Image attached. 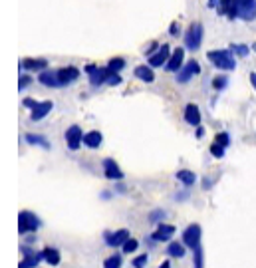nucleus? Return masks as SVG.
I'll use <instances>...</instances> for the list:
<instances>
[{
    "label": "nucleus",
    "mask_w": 256,
    "mask_h": 268,
    "mask_svg": "<svg viewBox=\"0 0 256 268\" xmlns=\"http://www.w3.org/2000/svg\"><path fill=\"white\" fill-rule=\"evenodd\" d=\"M207 58L213 62V66L214 68H218V70H226V72H230V70H234L236 68V62H234V56H232V52H228V50H213V52H209L207 54Z\"/></svg>",
    "instance_id": "obj_1"
},
{
    "label": "nucleus",
    "mask_w": 256,
    "mask_h": 268,
    "mask_svg": "<svg viewBox=\"0 0 256 268\" xmlns=\"http://www.w3.org/2000/svg\"><path fill=\"white\" fill-rule=\"evenodd\" d=\"M85 72H87V76H89V84H91L93 88L107 84V82H109V78H111L113 74H117V72H111L107 66H105V68H99V66H95V64H89V66L85 68Z\"/></svg>",
    "instance_id": "obj_2"
},
{
    "label": "nucleus",
    "mask_w": 256,
    "mask_h": 268,
    "mask_svg": "<svg viewBox=\"0 0 256 268\" xmlns=\"http://www.w3.org/2000/svg\"><path fill=\"white\" fill-rule=\"evenodd\" d=\"M40 219L30 213V211H20L18 215V232L20 234H28V232H36L40 228Z\"/></svg>",
    "instance_id": "obj_3"
},
{
    "label": "nucleus",
    "mask_w": 256,
    "mask_h": 268,
    "mask_svg": "<svg viewBox=\"0 0 256 268\" xmlns=\"http://www.w3.org/2000/svg\"><path fill=\"white\" fill-rule=\"evenodd\" d=\"M203 42V24L201 22H193L185 34V46L189 50H199Z\"/></svg>",
    "instance_id": "obj_4"
},
{
    "label": "nucleus",
    "mask_w": 256,
    "mask_h": 268,
    "mask_svg": "<svg viewBox=\"0 0 256 268\" xmlns=\"http://www.w3.org/2000/svg\"><path fill=\"white\" fill-rule=\"evenodd\" d=\"M20 250H22L24 258L20 260L18 268H36V266L44 260V252H36V250H32L28 244H22Z\"/></svg>",
    "instance_id": "obj_5"
},
{
    "label": "nucleus",
    "mask_w": 256,
    "mask_h": 268,
    "mask_svg": "<svg viewBox=\"0 0 256 268\" xmlns=\"http://www.w3.org/2000/svg\"><path fill=\"white\" fill-rule=\"evenodd\" d=\"M127 238H131V236H129V230H127V228H119V230H115V232H111V230H105V232H103V240H105V244H107L109 248H119V246H123Z\"/></svg>",
    "instance_id": "obj_6"
},
{
    "label": "nucleus",
    "mask_w": 256,
    "mask_h": 268,
    "mask_svg": "<svg viewBox=\"0 0 256 268\" xmlns=\"http://www.w3.org/2000/svg\"><path fill=\"white\" fill-rule=\"evenodd\" d=\"M197 74H201V66L197 60H189L179 72H177V82L179 84H187L191 78H195Z\"/></svg>",
    "instance_id": "obj_7"
},
{
    "label": "nucleus",
    "mask_w": 256,
    "mask_h": 268,
    "mask_svg": "<svg viewBox=\"0 0 256 268\" xmlns=\"http://www.w3.org/2000/svg\"><path fill=\"white\" fill-rule=\"evenodd\" d=\"M201 234H203V230H201L199 224H189V226L185 228V232H183V242H185V246H187V248H197V246L201 244Z\"/></svg>",
    "instance_id": "obj_8"
},
{
    "label": "nucleus",
    "mask_w": 256,
    "mask_h": 268,
    "mask_svg": "<svg viewBox=\"0 0 256 268\" xmlns=\"http://www.w3.org/2000/svg\"><path fill=\"white\" fill-rule=\"evenodd\" d=\"M66 143H68V147H70L72 151H78V149H80V145L84 143V133H82V127H80V125L68 127V131H66Z\"/></svg>",
    "instance_id": "obj_9"
},
{
    "label": "nucleus",
    "mask_w": 256,
    "mask_h": 268,
    "mask_svg": "<svg viewBox=\"0 0 256 268\" xmlns=\"http://www.w3.org/2000/svg\"><path fill=\"white\" fill-rule=\"evenodd\" d=\"M236 6H238V18L248 22L256 18V0H236Z\"/></svg>",
    "instance_id": "obj_10"
},
{
    "label": "nucleus",
    "mask_w": 256,
    "mask_h": 268,
    "mask_svg": "<svg viewBox=\"0 0 256 268\" xmlns=\"http://www.w3.org/2000/svg\"><path fill=\"white\" fill-rule=\"evenodd\" d=\"M169 58H171V48H169V44H161V48H159L153 56H149V66H151V68H161L163 64L169 62Z\"/></svg>",
    "instance_id": "obj_11"
},
{
    "label": "nucleus",
    "mask_w": 256,
    "mask_h": 268,
    "mask_svg": "<svg viewBox=\"0 0 256 268\" xmlns=\"http://www.w3.org/2000/svg\"><path fill=\"white\" fill-rule=\"evenodd\" d=\"M103 175L109 181H121L123 179V171L119 169V165L113 159H103Z\"/></svg>",
    "instance_id": "obj_12"
},
{
    "label": "nucleus",
    "mask_w": 256,
    "mask_h": 268,
    "mask_svg": "<svg viewBox=\"0 0 256 268\" xmlns=\"http://www.w3.org/2000/svg\"><path fill=\"white\" fill-rule=\"evenodd\" d=\"M78 78H80V70H78V68H74V66H68V68H60V70H58V80H60V86L74 84Z\"/></svg>",
    "instance_id": "obj_13"
},
{
    "label": "nucleus",
    "mask_w": 256,
    "mask_h": 268,
    "mask_svg": "<svg viewBox=\"0 0 256 268\" xmlns=\"http://www.w3.org/2000/svg\"><path fill=\"white\" fill-rule=\"evenodd\" d=\"M175 230H177V228H175L173 224H163V223H161V224L157 226V230L151 234V238H153L155 242H167V240L173 238Z\"/></svg>",
    "instance_id": "obj_14"
},
{
    "label": "nucleus",
    "mask_w": 256,
    "mask_h": 268,
    "mask_svg": "<svg viewBox=\"0 0 256 268\" xmlns=\"http://www.w3.org/2000/svg\"><path fill=\"white\" fill-rule=\"evenodd\" d=\"M183 60H185V50L183 48H175L171 58H169V62L165 64L167 72H179L183 68Z\"/></svg>",
    "instance_id": "obj_15"
},
{
    "label": "nucleus",
    "mask_w": 256,
    "mask_h": 268,
    "mask_svg": "<svg viewBox=\"0 0 256 268\" xmlns=\"http://www.w3.org/2000/svg\"><path fill=\"white\" fill-rule=\"evenodd\" d=\"M38 82L46 88H60V80H58V70H42L38 74Z\"/></svg>",
    "instance_id": "obj_16"
},
{
    "label": "nucleus",
    "mask_w": 256,
    "mask_h": 268,
    "mask_svg": "<svg viewBox=\"0 0 256 268\" xmlns=\"http://www.w3.org/2000/svg\"><path fill=\"white\" fill-rule=\"evenodd\" d=\"M54 109V103L52 101H38V105L32 109V113H30V119L32 121H40V119H44L50 111Z\"/></svg>",
    "instance_id": "obj_17"
},
{
    "label": "nucleus",
    "mask_w": 256,
    "mask_h": 268,
    "mask_svg": "<svg viewBox=\"0 0 256 268\" xmlns=\"http://www.w3.org/2000/svg\"><path fill=\"white\" fill-rule=\"evenodd\" d=\"M218 14H222V16H228L230 20L238 18V6H236V0H220Z\"/></svg>",
    "instance_id": "obj_18"
},
{
    "label": "nucleus",
    "mask_w": 256,
    "mask_h": 268,
    "mask_svg": "<svg viewBox=\"0 0 256 268\" xmlns=\"http://www.w3.org/2000/svg\"><path fill=\"white\" fill-rule=\"evenodd\" d=\"M185 121H187L189 125H193V127H199V125H201V109H199V105L189 103V105L185 107Z\"/></svg>",
    "instance_id": "obj_19"
},
{
    "label": "nucleus",
    "mask_w": 256,
    "mask_h": 268,
    "mask_svg": "<svg viewBox=\"0 0 256 268\" xmlns=\"http://www.w3.org/2000/svg\"><path fill=\"white\" fill-rule=\"evenodd\" d=\"M46 66H48V60H44V58H24L22 62H20V68H24V70H30V72H34V70H46Z\"/></svg>",
    "instance_id": "obj_20"
},
{
    "label": "nucleus",
    "mask_w": 256,
    "mask_h": 268,
    "mask_svg": "<svg viewBox=\"0 0 256 268\" xmlns=\"http://www.w3.org/2000/svg\"><path fill=\"white\" fill-rule=\"evenodd\" d=\"M101 141H103V135H101L99 131H87V133H84V145L89 147V149H97L101 145Z\"/></svg>",
    "instance_id": "obj_21"
},
{
    "label": "nucleus",
    "mask_w": 256,
    "mask_h": 268,
    "mask_svg": "<svg viewBox=\"0 0 256 268\" xmlns=\"http://www.w3.org/2000/svg\"><path fill=\"white\" fill-rule=\"evenodd\" d=\"M42 252H44V260H46L50 266H58V264H60L62 254H60V250H58V248H54V246H46Z\"/></svg>",
    "instance_id": "obj_22"
},
{
    "label": "nucleus",
    "mask_w": 256,
    "mask_h": 268,
    "mask_svg": "<svg viewBox=\"0 0 256 268\" xmlns=\"http://www.w3.org/2000/svg\"><path fill=\"white\" fill-rule=\"evenodd\" d=\"M133 74H135V78H137V80H141V82H147V84H151V82L155 80V74H153L151 66H137Z\"/></svg>",
    "instance_id": "obj_23"
},
{
    "label": "nucleus",
    "mask_w": 256,
    "mask_h": 268,
    "mask_svg": "<svg viewBox=\"0 0 256 268\" xmlns=\"http://www.w3.org/2000/svg\"><path fill=\"white\" fill-rule=\"evenodd\" d=\"M167 250V254L171 256V258H183L185 256V252H187V248H185V242H169V246L165 248Z\"/></svg>",
    "instance_id": "obj_24"
},
{
    "label": "nucleus",
    "mask_w": 256,
    "mask_h": 268,
    "mask_svg": "<svg viewBox=\"0 0 256 268\" xmlns=\"http://www.w3.org/2000/svg\"><path fill=\"white\" fill-rule=\"evenodd\" d=\"M177 179H179L185 187H191V185H195L197 175H195L193 171H189V169H181V171H177Z\"/></svg>",
    "instance_id": "obj_25"
},
{
    "label": "nucleus",
    "mask_w": 256,
    "mask_h": 268,
    "mask_svg": "<svg viewBox=\"0 0 256 268\" xmlns=\"http://www.w3.org/2000/svg\"><path fill=\"white\" fill-rule=\"evenodd\" d=\"M30 145H40V147H44V149H50V143H48V139L44 137V135H36V133H26V137H24Z\"/></svg>",
    "instance_id": "obj_26"
},
{
    "label": "nucleus",
    "mask_w": 256,
    "mask_h": 268,
    "mask_svg": "<svg viewBox=\"0 0 256 268\" xmlns=\"http://www.w3.org/2000/svg\"><path fill=\"white\" fill-rule=\"evenodd\" d=\"M123 260H121V254H111L103 260V268H121Z\"/></svg>",
    "instance_id": "obj_27"
},
{
    "label": "nucleus",
    "mask_w": 256,
    "mask_h": 268,
    "mask_svg": "<svg viewBox=\"0 0 256 268\" xmlns=\"http://www.w3.org/2000/svg\"><path fill=\"white\" fill-rule=\"evenodd\" d=\"M193 264H195V268H203L205 266V256H203V246L201 244L197 248H193Z\"/></svg>",
    "instance_id": "obj_28"
},
{
    "label": "nucleus",
    "mask_w": 256,
    "mask_h": 268,
    "mask_svg": "<svg viewBox=\"0 0 256 268\" xmlns=\"http://www.w3.org/2000/svg\"><path fill=\"white\" fill-rule=\"evenodd\" d=\"M121 248H123V254H131V252H135V250L139 248V240H135V238H127L125 244H123Z\"/></svg>",
    "instance_id": "obj_29"
},
{
    "label": "nucleus",
    "mask_w": 256,
    "mask_h": 268,
    "mask_svg": "<svg viewBox=\"0 0 256 268\" xmlns=\"http://www.w3.org/2000/svg\"><path fill=\"white\" fill-rule=\"evenodd\" d=\"M107 68H109L111 72H117V74H119V70L125 68V60H123V58H111V60L107 62Z\"/></svg>",
    "instance_id": "obj_30"
},
{
    "label": "nucleus",
    "mask_w": 256,
    "mask_h": 268,
    "mask_svg": "<svg viewBox=\"0 0 256 268\" xmlns=\"http://www.w3.org/2000/svg\"><path fill=\"white\" fill-rule=\"evenodd\" d=\"M214 143H218L222 147H228L230 145V135L226 131H220V133H216V135H214Z\"/></svg>",
    "instance_id": "obj_31"
},
{
    "label": "nucleus",
    "mask_w": 256,
    "mask_h": 268,
    "mask_svg": "<svg viewBox=\"0 0 256 268\" xmlns=\"http://www.w3.org/2000/svg\"><path fill=\"white\" fill-rule=\"evenodd\" d=\"M226 86H228V78H226V76H216V78L213 80V88H214L216 91H222Z\"/></svg>",
    "instance_id": "obj_32"
},
{
    "label": "nucleus",
    "mask_w": 256,
    "mask_h": 268,
    "mask_svg": "<svg viewBox=\"0 0 256 268\" xmlns=\"http://www.w3.org/2000/svg\"><path fill=\"white\" fill-rule=\"evenodd\" d=\"M147 262H149V254H147V252H145V254H139V256H135V258L131 260L133 268H145Z\"/></svg>",
    "instance_id": "obj_33"
},
{
    "label": "nucleus",
    "mask_w": 256,
    "mask_h": 268,
    "mask_svg": "<svg viewBox=\"0 0 256 268\" xmlns=\"http://www.w3.org/2000/svg\"><path fill=\"white\" fill-rule=\"evenodd\" d=\"M224 151H226V147H222V145H218V143H213V145H211V153H213L216 159L224 157Z\"/></svg>",
    "instance_id": "obj_34"
},
{
    "label": "nucleus",
    "mask_w": 256,
    "mask_h": 268,
    "mask_svg": "<svg viewBox=\"0 0 256 268\" xmlns=\"http://www.w3.org/2000/svg\"><path fill=\"white\" fill-rule=\"evenodd\" d=\"M165 211H161V209H157V211H153L151 215H149V223H161L163 219H165Z\"/></svg>",
    "instance_id": "obj_35"
},
{
    "label": "nucleus",
    "mask_w": 256,
    "mask_h": 268,
    "mask_svg": "<svg viewBox=\"0 0 256 268\" xmlns=\"http://www.w3.org/2000/svg\"><path fill=\"white\" fill-rule=\"evenodd\" d=\"M232 50H234L238 56H242V58L248 56V48H246L244 44H232Z\"/></svg>",
    "instance_id": "obj_36"
},
{
    "label": "nucleus",
    "mask_w": 256,
    "mask_h": 268,
    "mask_svg": "<svg viewBox=\"0 0 256 268\" xmlns=\"http://www.w3.org/2000/svg\"><path fill=\"white\" fill-rule=\"evenodd\" d=\"M30 84H32V78H30V76H26V74L20 76V82H18V88H20V89H26Z\"/></svg>",
    "instance_id": "obj_37"
},
{
    "label": "nucleus",
    "mask_w": 256,
    "mask_h": 268,
    "mask_svg": "<svg viewBox=\"0 0 256 268\" xmlns=\"http://www.w3.org/2000/svg\"><path fill=\"white\" fill-rule=\"evenodd\" d=\"M159 48H161V44H157V42H151V44L145 48V54H147V56H153V52H155V50H159Z\"/></svg>",
    "instance_id": "obj_38"
},
{
    "label": "nucleus",
    "mask_w": 256,
    "mask_h": 268,
    "mask_svg": "<svg viewBox=\"0 0 256 268\" xmlns=\"http://www.w3.org/2000/svg\"><path fill=\"white\" fill-rule=\"evenodd\" d=\"M107 84H109V86H119V84H121V76H119V74H113Z\"/></svg>",
    "instance_id": "obj_39"
},
{
    "label": "nucleus",
    "mask_w": 256,
    "mask_h": 268,
    "mask_svg": "<svg viewBox=\"0 0 256 268\" xmlns=\"http://www.w3.org/2000/svg\"><path fill=\"white\" fill-rule=\"evenodd\" d=\"M22 103H24V107H30V109H34V107L38 105V101H36V99H32V97H26Z\"/></svg>",
    "instance_id": "obj_40"
},
{
    "label": "nucleus",
    "mask_w": 256,
    "mask_h": 268,
    "mask_svg": "<svg viewBox=\"0 0 256 268\" xmlns=\"http://www.w3.org/2000/svg\"><path fill=\"white\" fill-rule=\"evenodd\" d=\"M177 28H179V24H177V22H173V24H171V28H169V34H171V36H177V34H179V30H177Z\"/></svg>",
    "instance_id": "obj_41"
},
{
    "label": "nucleus",
    "mask_w": 256,
    "mask_h": 268,
    "mask_svg": "<svg viewBox=\"0 0 256 268\" xmlns=\"http://www.w3.org/2000/svg\"><path fill=\"white\" fill-rule=\"evenodd\" d=\"M250 84H252V88L256 89V72H252V74H250Z\"/></svg>",
    "instance_id": "obj_42"
},
{
    "label": "nucleus",
    "mask_w": 256,
    "mask_h": 268,
    "mask_svg": "<svg viewBox=\"0 0 256 268\" xmlns=\"http://www.w3.org/2000/svg\"><path fill=\"white\" fill-rule=\"evenodd\" d=\"M203 135H205V129L199 125V127H197V137H203Z\"/></svg>",
    "instance_id": "obj_43"
},
{
    "label": "nucleus",
    "mask_w": 256,
    "mask_h": 268,
    "mask_svg": "<svg viewBox=\"0 0 256 268\" xmlns=\"http://www.w3.org/2000/svg\"><path fill=\"white\" fill-rule=\"evenodd\" d=\"M159 268H171V262H169V260H163V262L159 264Z\"/></svg>",
    "instance_id": "obj_44"
},
{
    "label": "nucleus",
    "mask_w": 256,
    "mask_h": 268,
    "mask_svg": "<svg viewBox=\"0 0 256 268\" xmlns=\"http://www.w3.org/2000/svg\"><path fill=\"white\" fill-rule=\"evenodd\" d=\"M218 4V0H209V8H214Z\"/></svg>",
    "instance_id": "obj_45"
},
{
    "label": "nucleus",
    "mask_w": 256,
    "mask_h": 268,
    "mask_svg": "<svg viewBox=\"0 0 256 268\" xmlns=\"http://www.w3.org/2000/svg\"><path fill=\"white\" fill-rule=\"evenodd\" d=\"M252 50H254V52H256V44H252Z\"/></svg>",
    "instance_id": "obj_46"
}]
</instances>
